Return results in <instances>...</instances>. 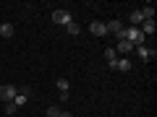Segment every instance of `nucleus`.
<instances>
[{"instance_id":"nucleus-18","label":"nucleus","mask_w":157,"mask_h":117,"mask_svg":"<svg viewBox=\"0 0 157 117\" xmlns=\"http://www.w3.org/2000/svg\"><path fill=\"white\" fill-rule=\"evenodd\" d=\"M60 117H73V115H71V112H60Z\"/></svg>"},{"instance_id":"nucleus-4","label":"nucleus","mask_w":157,"mask_h":117,"mask_svg":"<svg viewBox=\"0 0 157 117\" xmlns=\"http://www.w3.org/2000/svg\"><path fill=\"white\" fill-rule=\"evenodd\" d=\"M134 50H136V55H139L144 62H149L152 57H155V50H149L147 44H139V47H134Z\"/></svg>"},{"instance_id":"nucleus-11","label":"nucleus","mask_w":157,"mask_h":117,"mask_svg":"<svg viewBox=\"0 0 157 117\" xmlns=\"http://www.w3.org/2000/svg\"><path fill=\"white\" fill-rule=\"evenodd\" d=\"M139 31L144 34V37H147V34H155V21H141V26H139Z\"/></svg>"},{"instance_id":"nucleus-5","label":"nucleus","mask_w":157,"mask_h":117,"mask_svg":"<svg viewBox=\"0 0 157 117\" xmlns=\"http://www.w3.org/2000/svg\"><path fill=\"white\" fill-rule=\"evenodd\" d=\"M89 31L94 34V37H105L107 29H105V23H102V21H92V23H89Z\"/></svg>"},{"instance_id":"nucleus-13","label":"nucleus","mask_w":157,"mask_h":117,"mask_svg":"<svg viewBox=\"0 0 157 117\" xmlns=\"http://www.w3.org/2000/svg\"><path fill=\"white\" fill-rule=\"evenodd\" d=\"M115 68H118V70H128V68H131V62H128V57H118V62H115Z\"/></svg>"},{"instance_id":"nucleus-1","label":"nucleus","mask_w":157,"mask_h":117,"mask_svg":"<svg viewBox=\"0 0 157 117\" xmlns=\"http://www.w3.org/2000/svg\"><path fill=\"white\" fill-rule=\"evenodd\" d=\"M126 42H131L134 47H139V44H144V34H141L139 29L128 26V29H126Z\"/></svg>"},{"instance_id":"nucleus-16","label":"nucleus","mask_w":157,"mask_h":117,"mask_svg":"<svg viewBox=\"0 0 157 117\" xmlns=\"http://www.w3.org/2000/svg\"><path fill=\"white\" fill-rule=\"evenodd\" d=\"M66 29H68V34H71V37H76V34H78V31H81V26H78V23H73V21H71V23H68V26H66Z\"/></svg>"},{"instance_id":"nucleus-17","label":"nucleus","mask_w":157,"mask_h":117,"mask_svg":"<svg viewBox=\"0 0 157 117\" xmlns=\"http://www.w3.org/2000/svg\"><path fill=\"white\" fill-rule=\"evenodd\" d=\"M16 112H18V107L13 101H6V115H16Z\"/></svg>"},{"instance_id":"nucleus-7","label":"nucleus","mask_w":157,"mask_h":117,"mask_svg":"<svg viewBox=\"0 0 157 117\" xmlns=\"http://www.w3.org/2000/svg\"><path fill=\"white\" fill-rule=\"evenodd\" d=\"M26 99H29V91H26V89H24V91L18 89V94L13 96V104H16V107H24V104H26Z\"/></svg>"},{"instance_id":"nucleus-12","label":"nucleus","mask_w":157,"mask_h":117,"mask_svg":"<svg viewBox=\"0 0 157 117\" xmlns=\"http://www.w3.org/2000/svg\"><path fill=\"white\" fill-rule=\"evenodd\" d=\"M128 18H131V26H134V29H139V26H141V21H144L139 11H131V16H128Z\"/></svg>"},{"instance_id":"nucleus-15","label":"nucleus","mask_w":157,"mask_h":117,"mask_svg":"<svg viewBox=\"0 0 157 117\" xmlns=\"http://www.w3.org/2000/svg\"><path fill=\"white\" fill-rule=\"evenodd\" d=\"M60 107H58V104H52V107H47V117H60Z\"/></svg>"},{"instance_id":"nucleus-14","label":"nucleus","mask_w":157,"mask_h":117,"mask_svg":"<svg viewBox=\"0 0 157 117\" xmlns=\"http://www.w3.org/2000/svg\"><path fill=\"white\" fill-rule=\"evenodd\" d=\"M58 91L60 94H68V78H58Z\"/></svg>"},{"instance_id":"nucleus-2","label":"nucleus","mask_w":157,"mask_h":117,"mask_svg":"<svg viewBox=\"0 0 157 117\" xmlns=\"http://www.w3.org/2000/svg\"><path fill=\"white\" fill-rule=\"evenodd\" d=\"M73 18L68 11H63V8H58V11H52V23H60V26H68Z\"/></svg>"},{"instance_id":"nucleus-3","label":"nucleus","mask_w":157,"mask_h":117,"mask_svg":"<svg viewBox=\"0 0 157 117\" xmlns=\"http://www.w3.org/2000/svg\"><path fill=\"white\" fill-rule=\"evenodd\" d=\"M18 94V89L13 83H6V86H0V101H13V96Z\"/></svg>"},{"instance_id":"nucleus-6","label":"nucleus","mask_w":157,"mask_h":117,"mask_svg":"<svg viewBox=\"0 0 157 117\" xmlns=\"http://www.w3.org/2000/svg\"><path fill=\"white\" fill-rule=\"evenodd\" d=\"M115 52H118V55H128V52H134V44L126 42V39H121V42L115 44Z\"/></svg>"},{"instance_id":"nucleus-9","label":"nucleus","mask_w":157,"mask_h":117,"mask_svg":"<svg viewBox=\"0 0 157 117\" xmlns=\"http://www.w3.org/2000/svg\"><path fill=\"white\" fill-rule=\"evenodd\" d=\"M13 31H16V29H13V23H0V37H3V39H11Z\"/></svg>"},{"instance_id":"nucleus-10","label":"nucleus","mask_w":157,"mask_h":117,"mask_svg":"<svg viewBox=\"0 0 157 117\" xmlns=\"http://www.w3.org/2000/svg\"><path fill=\"white\" fill-rule=\"evenodd\" d=\"M105 29H107V31H113V34H121V31H123V23L118 21V18H113L110 23H105Z\"/></svg>"},{"instance_id":"nucleus-8","label":"nucleus","mask_w":157,"mask_h":117,"mask_svg":"<svg viewBox=\"0 0 157 117\" xmlns=\"http://www.w3.org/2000/svg\"><path fill=\"white\" fill-rule=\"evenodd\" d=\"M105 60L110 62V68H115V62H118V52H115V47H107V50H105Z\"/></svg>"}]
</instances>
